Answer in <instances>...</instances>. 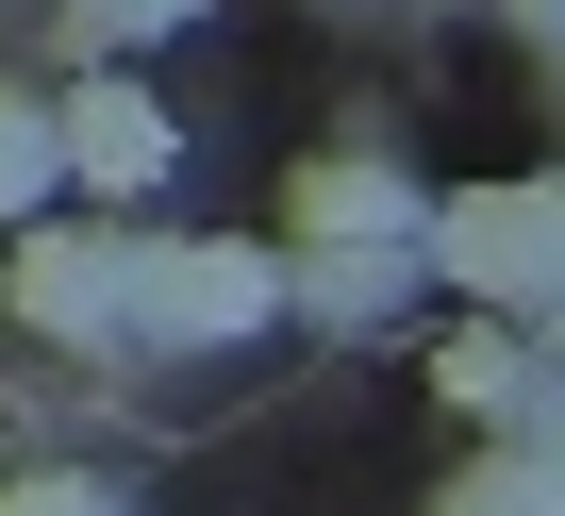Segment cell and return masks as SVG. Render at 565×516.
Returning <instances> with one entry per match:
<instances>
[{"instance_id":"cell-1","label":"cell","mask_w":565,"mask_h":516,"mask_svg":"<svg viewBox=\"0 0 565 516\" xmlns=\"http://www.w3.org/2000/svg\"><path fill=\"white\" fill-rule=\"evenodd\" d=\"M300 250H317V267H300V301L366 334V317L416 284V250H433V200H416L383 150H317V167H300Z\"/></svg>"},{"instance_id":"cell-2","label":"cell","mask_w":565,"mask_h":516,"mask_svg":"<svg viewBox=\"0 0 565 516\" xmlns=\"http://www.w3.org/2000/svg\"><path fill=\"white\" fill-rule=\"evenodd\" d=\"M282 317V267L266 250H216V233H117V350H216Z\"/></svg>"},{"instance_id":"cell-3","label":"cell","mask_w":565,"mask_h":516,"mask_svg":"<svg viewBox=\"0 0 565 516\" xmlns=\"http://www.w3.org/2000/svg\"><path fill=\"white\" fill-rule=\"evenodd\" d=\"M416 267H449L466 301H499L515 334L565 301V183H482V200H433V250Z\"/></svg>"},{"instance_id":"cell-4","label":"cell","mask_w":565,"mask_h":516,"mask_svg":"<svg viewBox=\"0 0 565 516\" xmlns=\"http://www.w3.org/2000/svg\"><path fill=\"white\" fill-rule=\"evenodd\" d=\"M51 167H67V183H100V200L167 183V101H150V84H117V67H84V84L51 101Z\"/></svg>"},{"instance_id":"cell-5","label":"cell","mask_w":565,"mask_h":516,"mask_svg":"<svg viewBox=\"0 0 565 516\" xmlns=\"http://www.w3.org/2000/svg\"><path fill=\"white\" fill-rule=\"evenodd\" d=\"M18 317L51 350H117V233H34L18 250Z\"/></svg>"},{"instance_id":"cell-6","label":"cell","mask_w":565,"mask_h":516,"mask_svg":"<svg viewBox=\"0 0 565 516\" xmlns=\"http://www.w3.org/2000/svg\"><path fill=\"white\" fill-rule=\"evenodd\" d=\"M433 400L499 433V417L532 400V334H515V317H482V334H449V350H433Z\"/></svg>"},{"instance_id":"cell-7","label":"cell","mask_w":565,"mask_h":516,"mask_svg":"<svg viewBox=\"0 0 565 516\" xmlns=\"http://www.w3.org/2000/svg\"><path fill=\"white\" fill-rule=\"evenodd\" d=\"M433 516H565V466H532V450H482Z\"/></svg>"},{"instance_id":"cell-8","label":"cell","mask_w":565,"mask_h":516,"mask_svg":"<svg viewBox=\"0 0 565 516\" xmlns=\"http://www.w3.org/2000/svg\"><path fill=\"white\" fill-rule=\"evenodd\" d=\"M67 167H51V101H18V84H0V217H34Z\"/></svg>"},{"instance_id":"cell-9","label":"cell","mask_w":565,"mask_h":516,"mask_svg":"<svg viewBox=\"0 0 565 516\" xmlns=\"http://www.w3.org/2000/svg\"><path fill=\"white\" fill-rule=\"evenodd\" d=\"M167 18H183V0H67V34H84V51H134V34H167Z\"/></svg>"},{"instance_id":"cell-10","label":"cell","mask_w":565,"mask_h":516,"mask_svg":"<svg viewBox=\"0 0 565 516\" xmlns=\"http://www.w3.org/2000/svg\"><path fill=\"white\" fill-rule=\"evenodd\" d=\"M0 516H134V499H117V483H67V466H51V483H18V499H0Z\"/></svg>"},{"instance_id":"cell-11","label":"cell","mask_w":565,"mask_h":516,"mask_svg":"<svg viewBox=\"0 0 565 516\" xmlns=\"http://www.w3.org/2000/svg\"><path fill=\"white\" fill-rule=\"evenodd\" d=\"M532 350H548V367H565V301H548V317H532Z\"/></svg>"}]
</instances>
